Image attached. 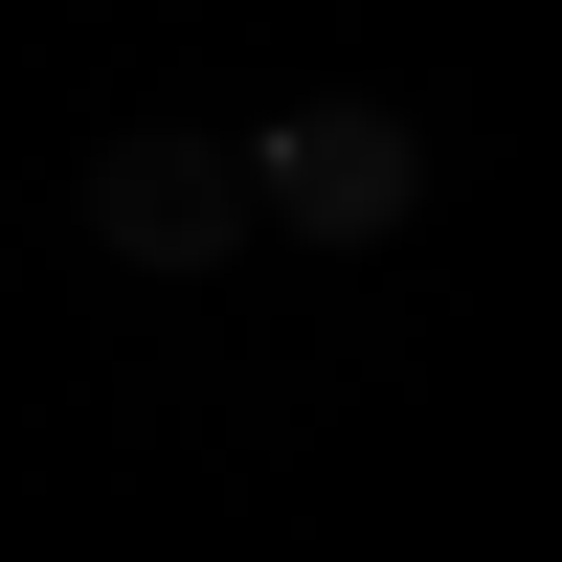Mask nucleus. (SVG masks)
Wrapping results in <instances>:
<instances>
[{"instance_id":"f257e3e1","label":"nucleus","mask_w":562,"mask_h":562,"mask_svg":"<svg viewBox=\"0 0 562 562\" xmlns=\"http://www.w3.org/2000/svg\"><path fill=\"white\" fill-rule=\"evenodd\" d=\"M248 203H270V225H315V248H383V225L428 203V135H405L383 90H315L293 135H248Z\"/></svg>"},{"instance_id":"f03ea898","label":"nucleus","mask_w":562,"mask_h":562,"mask_svg":"<svg viewBox=\"0 0 562 562\" xmlns=\"http://www.w3.org/2000/svg\"><path fill=\"white\" fill-rule=\"evenodd\" d=\"M90 225H113L135 270H203V248H248V158H225V135H113V158H90Z\"/></svg>"}]
</instances>
